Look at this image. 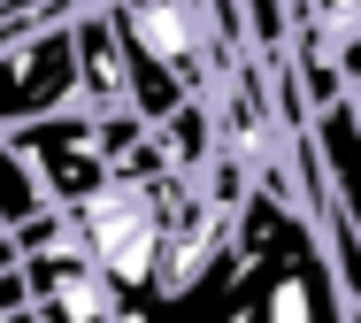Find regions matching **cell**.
<instances>
[{"mask_svg": "<svg viewBox=\"0 0 361 323\" xmlns=\"http://www.w3.org/2000/svg\"><path fill=\"white\" fill-rule=\"evenodd\" d=\"M238 254H246V285L231 323H354L331 239L300 208V193L254 185V200L238 208Z\"/></svg>", "mask_w": 361, "mask_h": 323, "instance_id": "cell-1", "label": "cell"}, {"mask_svg": "<svg viewBox=\"0 0 361 323\" xmlns=\"http://www.w3.org/2000/svg\"><path fill=\"white\" fill-rule=\"evenodd\" d=\"M169 200H177V177L154 185V177H108L85 208H70V231L85 239V254L116 277V293L131 300V323L161 285V254H169Z\"/></svg>", "mask_w": 361, "mask_h": 323, "instance_id": "cell-2", "label": "cell"}, {"mask_svg": "<svg viewBox=\"0 0 361 323\" xmlns=\"http://www.w3.org/2000/svg\"><path fill=\"white\" fill-rule=\"evenodd\" d=\"M23 285H31V316L39 323H131V300L85 254L70 216H47L39 231H23Z\"/></svg>", "mask_w": 361, "mask_h": 323, "instance_id": "cell-3", "label": "cell"}, {"mask_svg": "<svg viewBox=\"0 0 361 323\" xmlns=\"http://www.w3.org/2000/svg\"><path fill=\"white\" fill-rule=\"evenodd\" d=\"M70 108H85V85H77V16L0 54V139H16L31 123H54Z\"/></svg>", "mask_w": 361, "mask_h": 323, "instance_id": "cell-4", "label": "cell"}, {"mask_svg": "<svg viewBox=\"0 0 361 323\" xmlns=\"http://www.w3.org/2000/svg\"><path fill=\"white\" fill-rule=\"evenodd\" d=\"M16 154L39 169V185H47V200H54V216H70L85 208L108 177H116V162H108V123L100 116H54V123H31V131H16Z\"/></svg>", "mask_w": 361, "mask_h": 323, "instance_id": "cell-5", "label": "cell"}, {"mask_svg": "<svg viewBox=\"0 0 361 323\" xmlns=\"http://www.w3.org/2000/svg\"><path fill=\"white\" fill-rule=\"evenodd\" d=\"M77 85H85V116H131V62L108 23V0L77 16Z\"/></svg>", "mask_w": 361, "mask_h": 323, "instance_id": "cell-6", "label": "cell"}, {"mask_svg": "<svg viewBox=\"0 0 361 323\" xmlns=\"http://www.w3.org/2000/svg\"><path fill=\"white\" fill-rule=\"evenodd\" d=\"M54 216V200H47V185H39V169L16 154V139H0V224L23 239V231H39Z\"/></svg>", "mask_w": 361, "mask_h": 323, "instance_id": "cell-7", "label": "cell"}, {"mask_svg": "<svg viewBox=\"0 0 361 323\" xmlns=\"http://www.w3.org/2000/svg\"><path fill=\"white\" fill-rule=\"evenodd\" d=\"M307 16L331 23V31H354V23H361V0H307Z\"/></svg>", "mask_w": 361, "mask_h": 323, "instance_id": "cell-8", "label": "cell"}, {"mask_svg": "<svg viewBox=\"0 0 361 323\" xmlns=\"http://www.w3.org/2000/svg\"><path fill=\"white\" fill-rule=\"evenodd\" d=\"M8 269H23V239H16L8 224H0V277H8Z\"/></svg>", "mask_w": 361, "mask_h": 323, "instance_id": "cell-9", "label": "cell"}, {"mask_svg": "<svg viewBox=\"0 0 361 323\" xmlns=\"http://www.w3.org/2000/svg\"><path fill=\"white\" fill-rule=\"evenodd\" d=\"M0 8H16V0H0Z\"/></svg>", "mask_w": 361, "mask_h": 323, "instance_id": "cell-10", "label": "cell"}]
</instances>
